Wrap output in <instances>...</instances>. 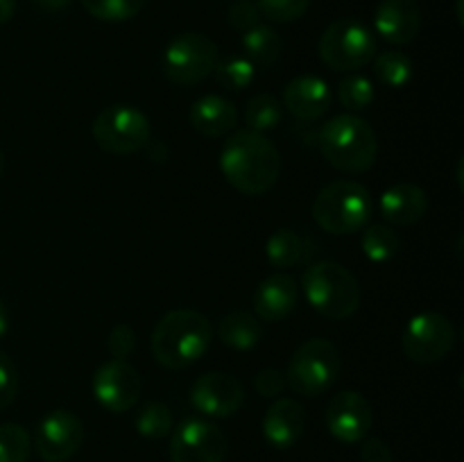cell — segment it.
Segmentation results:
<instances>
[{"label": "cell", "instance_id": "6da1fadb", "mask_svg": "<svg viewBox=\"0 0 464 462\" xmlns=\"http://www.w3.org/2000/svg\"><path fill=\"white\" fill-rule=\"evenodd\" d=\"M281 154L266 134L240 130L225 143L220 152L222 177L238 193L256 197L275 188L281 177Z\"/></svg>", "mask_w": 464, "mask_h": 462}, {"label": "cell", "instance_id": "7a4b0ae2", "mask_svg": "<svg viewBox=\"0 0 464 462\" xmlns=\"http://www.w3.org/2000/svg\"><path fill=\"white\" fill-rule=\"evenodd\" d=\"M213 326L199 311L179 308L157 322L152 331V356L166 370H184L198 362L208 351Z\"/></svg>", "mask_w": 464, "mask_h": 462}, {"label": "cell", "instance_id": "3957f363", "mask_svg": "<svg viewBox=\"0 0 464 462\" xmlns=\"http://www.w3.org/2000/svg\"><path fill=\"white\" fill-rule=\"evenodd\" d=\"M320 152L335 170L361 175L374 168L379 136L374 127L356 113H340L320 130Z\"/></svg>", "mask_w": 464, "mask_h": 462}, {"label": "cell", "instance_id": "277c9868", "mask_svg": "<svg viewBox=\"0 0 464 462\" xmlns=\"http://www.w3.org/2000/svg\"><path fill=\"white\" fill-rule=\"evenodd\" d=\"M313 220L335 236H349L362 231L374 213V199L362 184L352 179H338L326 184L313 199Z\"/></svg>", "mask_w": 464, "mask_h": 462}, {"label": "cell", "instance_id": "5b68a950", "mask_svg": "<svg viewBox=\"0 0 464 462\" xmlns=\"http://www.w3.org/2000/svg\"><path fill=\"white\" fill-rule=\"evenodd\" d=\"M302 293L313 311L326 320H349L361 308L358 279L347 267L334 261H320L306 267Z\"/></svg>", "mask_w": 464, "mask_h": 462}, {"label": "cell", "instance_id": "8992f818", "mask_svg": "<svg viewBox=\"0 0 464 462\" xmlns=\"http://www.w3.org/2000/svg\"><path fill=\"white\" fill-rule=\"evenodd\" d=\"M376 36L370 27L356 18L334 21L320 36L317 53L335 72H358L376 57Z\"/></svg>", "mask_w": 464, "mask_h": 462}, {"label": "cell", "instance_id": "52a82bcc", "mask_svg": "<svg viewBox=\"0 0 464 462\" xmlns=\"http://www.w3.org/2000/svg\"><path fill=\"white\" fill-rule=\"evenodd\" d=\"M340 351L331 340L311 338L297 347L285 370V383L295 394L320 397L340 376Z\"/></svg>", "mask_w": 464, "mask_h": 462}, {"label": "cell", "instance_id": "ba28073f", "mask_svg": "<svg viewBox=\"0 0 464 462\" xmlns=\"http://www.w3.org/2000/svg\"><path fill=\"white\" fill-rule=\"evenodd\" d=\"M91 134L100 149L116 157L140 152L152 139L150 118L131 104H111L93 118Z\"/></svg>", "mask_w": 464, "mask_h": 462}, {"label": "cell", "instance_id": "9c48e42d", "mask_svg": "<svg viewBox=\"0 0 464 462\" xmlns=\"http://www.w3.org/2000/svg\"><path fill=\"white\" fill-rule=\"evenodd\" d=\"M218 45L202 32H184L163 50L161 68L168 82L177 86H195L207 80L218 66Z\"/></svg>", "mask_w": 464, "mask_h": 462}, {"label": "cell", "instance_id": "30bf717a", "mask_svg": "<svg viewBox=\"0 0 464 462\" xmlns=\"http://www.w3.org/2000/svg\"><path fill=\"white\" fill-rule=\"evenodd\" d=\"M458 333L453 322L438 311H424L411 317L403 329V353L415 365H435L453 351Z\"/></svg>", "mask_w": 464, "mask_h": 462}, {"label": "cell", "instance_id": "8fae6325", "mask_svg": "<svg viewBox=\"0 0 464 462\" xmlns=\"http://www.w3.org/2000/svg\"><path fill=\"white\" fill-rule=\"evenodd\" d=\"M227 451L225 430L202 417L181 421L170 438V462H225Z\"/></svg>", "mask_w": 464, "mask_h": 462}, {"label": "cell", "instance_id": "7c38bea8", "mask_svg": "<svg viewBox=\"0 0 464 462\" xmlns=\"http://www.w3.org/2000/svg\"><path fill=\"white\" fill-rule=\"evenodd\" d=\"M143 380H140L139 370L127 361L102 362L93 374V397L104 410L121 415V412L131 410L139 403Z\"/></svg>", "mask_w": 464, "mask_h": 462}, {"label": "cell", "instance_id": "4fadbf2b", "mask_svg": "<svg viewBox=\"0 0 464 462\" xmlns=\"http://www.w3.org/2000/svg\"><path fill=\"white\" fill-rule=\"evenodd\" d=\"M84 444V424L71 410L48 412L36 426L34 448L44 462H66Z\"/></svg>", "mask_w": 464, "mask_h": 462}, {"label": "cell", "instance_id": "5bb4252c", "mask_svg": "<svg viewBox=\"0 0 464 462\" xmlns=\"http://www.w3.org/2000/svg\"><path fill=\"white\" fill-rule=\"evenodd\" d=\"M190 403L199 415L211 417V419H225L243 408V383L227 371H207L195 379L193 388H190Z\"/></svg>", "mask_w": 464, "mask_h": 462}, {"label": "cell", "instance_id": "9a60e30c", "mask_svg": "<svg viewBox=\"0 0 464 462\" xmlns=\"http://www.w3.org/2000/svg\"><path fill=\"white\" fill-rule=\"evenodd\" d=\"M324 419L331 438L343 444H356L370 435L372 424H374V410L361 392L343 390L331 397Z\"/></svg>", "mask_w": 464, "mask_h": 462}, {"label": "cell", "instance_id": "2e32d148", "mask_svg": "<svg viewBox=\"0 0 464 462\" xmlns=\"http://www.w3.org/2000/svg\"><path fill=\"white\" fill-rule=\"evenodd\" d=\"M281 104L297 120L315 122L329 113L331 104H334V93L322 77L299 75L288 82Z\"/></svg>", "mask_w": 464, "mask_h": 462}, {"label": "cell", "instance_id": "e0dca14e", "mask_svg": "<svg viewBox=\"0 0 464 462\" xmlns=\"http://www.w3.org/2000/svg\"><path fill=\"white\" fill-rule=\"evenodd\" d=\"M374 30L392 45H408L421 30L417 0H381L374 12Z\"/></svg>", "mask_w": 464, "mask_h": 462}, {"label": "cell", "instance_id": "ac0fdd59", "mask_svg": "<svg viewBox=\"0 0 464 462\" xmlns=\"http://www.w3.org/2000/svg\"><path fill=\"white\" fill-rule=\"evenodd\" d=\"M304 428H306V410L299 401L288 397H276L266 410L261 421L263 438L275 448H290L302 439Z\"/></svg>", "mask_w": 464, "mask_h": 462}, {"label": "cell", "instance_id": "d6986e66", "mask_svg": "<svg viewBox=\"0 0 464 462\" xmlns=\"http://www.w3.org/2000/svg\"><path fill=\"white\" fill-rule=\"evenodd\" d=\"M299 302V285L285 272L267 276L254 290L252 306L254 315L261 322H281L297 308Z\"/></svg>", "mask_w": 464, "mask_h": 462}, {"label": "cell", "instance_id": "ffe728a7", "mask_svg": "<svg viewBox=\"0 0 464 462\" xmlns=\"http://www.w3.org/2000/svg\"><path fill=\"white\" fill-rule=\"evenodd\" d=\"M379 213L390 226L415 225L429 213V195L421 186L401 181L381 193Z\"/></svg>", "mask_w": 464, "mask_h": 462}, {"label": "cell", "instance_id": "44dd1931", "mask_svg": "<svg viewBox=\"0 0 464 462\" xmlns=\"http://www.w3.org/2000/svg\"><path fill=\"white\" fill-rule=\"evenodd\" d=\"M188 120L198 134L207 136V139H222L238 122V111H236L234 102L222 95H204L190 107Z\"/></svg>", "mask_w": 464, "mask_h": 462}, {"label": "cell", "instance_id": "7402d4cb", "mask_svg": "<svg viewBox=\"0 0 464 462\" xmlns=\"http://www.w3.org/2000/svg\"><path fill=\"white\" fill-rule=\"evenodd\" d=\"M218 335H220L225 347L236 349V351H249V349L261 344L266 329L254 313L236 308L222 317L220 324H218Z\"/></svg>", "mask_w": 464, "mask_h": 462}, {"label": "cell", "instance_id": "603a6c76", "mask_svg": "<svg viewBox=\"0 0 464 462\" xmlns=\"http://www.w3.org/2000/svg\"><path fill=\"white\" fill-rule=\"evenodd\" d=\"M243 50L254 68H270L279 62L284 53V41L275 27L258 23L252 30L243 32Z\"/></svg>", "mask_w": 464, "mask_h": 462}, {"label": "cell", "instance_id": "cb8c5ba5", "mask_svg": "<svg viewBox=\"0 0 464 462\" xmlns=\"http://www.w3.org/2000/svg\"><path fill=\"white\" fill-rule=\"evenodd\" d=\"M361 249L372 263H388L401 249L397 231L390 225H367L361 236Z\"/></svg>", "mask_w": 464, "mask_h": 462}, {"label": "cell", "instance_id": "d4e9b609", "mask_svg": "<svg viewBox=\"0 0 464 462\" xmlns=\"http://www.w3.org/2000/svg\"><path fill=\"white\" fill-rule=\"evenodd\" d=\"M284 120V104L272 93H258L245 104V122L247 130L266 134V131L276 130Z\"/></svg>", "mask_w": 464, "mask_h": 462}, {"label": "cell", "instance_id": "484cf974", "mask_svg": "<svg viewBox=\"0 0 464 462\" xmlns=\"http://www.w3.org/2000/svg\"><path fill=\"white\" fill-rule=\"evenodd\" d=\"M266 256L276 270L297 265L304 256V238L293 229H276L266 243Z\"/></svg>", "mask_w": 464, "mask_h": 462}, {"label": "cell", "instance_id": "4316f807", "mask_svg": "<svg viewBox=\"0 0 464 462\" xmlns=\"http://www.w3.org/2000/svg\"><path fill=\"white\" fill-rule=\"evenodd\" d=\"M412 72H415L412 59L399 50H388L374 57L376 80L390 89H403L412 80Z\"/></svg>", "mask_w": 464, "mask_h": 462}, {"label": "cell", "instance_id": "83f0119b", "mask_svg": "<svg viewBox=\"0 0 464 462\" xmlns=\"http://www.w3.org/2000/svg\"><path fill=\"white\" fill-rule=\"evenodd\" d=\"M134 426L139 435H143L145 439H163L175 428V419H172V412L166 403L148 401L136 412Z\"/></svg>", "mask_w": 464, "mask_h": 462}, {"label": "cell", "instance_id": "f1b7e54d", "mask_svg": "<svg viewBox=\"0 0 464 462\" xmlns=\"http://www.w3.org/2000/svg\"><path fill=\"white\" fill-rule=\"evenodd\" d=\"M376 98L374 82L370 77L361 75V72H352V75L343 77L338 84V102L343 104L347 111H362L370 107Z\"/></svg>", "mask_w": 464, "mask_h": 462}, {"label": "cell", "instance_id": "f546056e", "mask_svg": "<svg viewBox=\"0 0 464 462\" xmlns=\"http://www.w3.org/2000/svg\"><path fill=\"white\" fill-rule=\"evenodd\" d=\"M82 7L104 23H125L143 9L145 0H80Z\"/></svg>", "mask_w": 464, "mask_h": 462}, {"label": "cell", "instance_id": "4dcf8cb0", "mask_svg": "<svg viewBox=\"0 0 464 462\" xmlns=\"http://www.w3.org/2000/svg\"><path fill=\"white\" fill-rule=\"evenodd\" d=\"M30 451V433L21 424H0V462H27Z\"/></svg>", "mask_w": 464, "mask_h": 462}, {"label": "cell", "instance_id": "1f68e13d", "mask_svg": "<svg viewBox=\"0 0 464 462\" xmlns=\"http://www.w3.org/2000/svg\"><path fill=\"white\" fill-rule=\"evenodd\" d=\"M213 72H216L218 82L231 91L247 89L254 82V77H256V68H254V63L247 57H229L225 62H218Z\"/></svg>", "mask_w": 464, "mask_h": 462}, {"label": "cell", "instance_id": "d6a6232c", "mask_svg": "<svg viewBox=\"0 0 464 462\" xmlns=\"http://www.w3.org/2000/svg\"><path fill=\"white\" fill-rule=\"evenodd\" d=\"M258 12L272 23H293L311 7V0H258Z\"/></svg>", "mask_w": 464, "mask_h": 462}, {"label": "cell", "instance_id": "836d02e7", "mask_svg": "<svg viewBox=\"0 0 464 462\" xmlns=\"http://www.w3.org/2000/svg\"><path fill=\"white\" fill-rule=\"evenodd\" d=\"M107 349L116 361H127L136 349V333L130 324H116L109 331Z\"/></svg>", "mask_w": 464, "mask_h": 462}, {"label": "cell", "instance_id": "e575fe53", "mask_svg": "<svg viewBox=\"0 0 464 462\" xmlns=\"http://www.w3.org/2000/svg\"><path fill=\"white\" fill-rule=\"evenodd\" d=\"M18 394V370L7 353L0 351V410L12 406Z\"/></svg>", "mask_w": 464, "mask_h": 462}, {"label": "cell", "instance_id": "d590c367", "mask_svg": "<svg viewBox=\"0 0 464 462\" xmlns=\"http://www.w3.org/2000/svg\"><path fill=\"white\" fill-rule=\"evenodd\" d=\"M227 21H229V25L234 27V30L247 32L258 25L261 12H258L256 5L249 3V0H236L229 7V12H227Z\"/></svg>", "mask_w": 464, "mask_h": 462}, {"label": "cell", "instance_id": "8d00e7d4", "mask_svg": "<svg viewBox=\"0 0 464 462\" xmlns=\"http://www.w3.org/2000/svg\"><path fill=\"white\" fill-rule=\"evenodd\" d=\"M285 388H288L285 374L276 367H266V370L254 376V390L266 399H276L279 394H284Z\"/></svg>", "mask_w": 464, "mask_h": 462}, {"label": "cell", "instance_id": "74e56055", "mask_svg": "<svg viewBox=\"0 0 464 462\" xmlns=\"http://www.w3.org/2000/svg\"><path fill=\"white\" fill-rule=\"evenodd\" d=\"M361 460L362 462H394V456H392V448L388 447L385 439L370 438L362 442Z\"/></svg>", "mask_w": 464, "mask_h": 462}, {"label": "cell", "instance_id": "f35d334b", "mask_svg": "<svg viewBox=\"0 0 464 462\" xmlns=\"http://www.w3.org/2000/svg\"><path fill=\"white\" fill-rule=\"evenodd\" d=\"M145 152H148V157L152 159V161H166L168 159V148L161 143V140H148V145H145Z\"/></svg>", "mask_w": 464, "mask_h": 462}, {"label": "cell", "instance_id": "ab89813d", "mask_svg": "<svg viewBox=\"0 0 464 462\" xmlns=\"http://www.w3.org/2000/svg\"><path fill=\"white\" fill-rule=\"evenodd\" d=\"M34 5L44 12H62V9H68L71 0H34Z\"/></svg>", "mask_w": 464, "mask_h": 462}, {"label": "cell", "instance_id": "60d3db41", "mask_svg": "<svg viewBox=\"0 0 464 462\" xmlns=\"http://www.w3.org/2000/svg\"><path fill=\"white\" fill-rule=\"evenodd\" d=\"M14 12H16V0H0V25H5Z\"/></svg>", "mask_w": 464, "mask_h": 462}, {"label": "cell", "instance_id": "b9f144b4", "mask_svg": "<svg viewBox=\"0 0 464 462\" xmlns=\"http://www.w3.org/2000/svg\"><path fill=\"white\" fill-rule=\"evenodd\" d=\"M9 331V311H7V303H5V299L0 297V340L7 335Z\"/></svg>", "mask_w": 464, "mask_h": 462}, {"label": "cell", "instance_id": "7bdbcfd3", "mask_svg": "<svg viewBox=\"0 0 464 462\" xmlns=\"http://www.w3.org/2000/svg\"><path fill=\"white\" fill-rule=\"evenodd\" d=\"M3 172H5V154L3 149H0V177H3Z\"/></svg>", "mask_w": 464, "mask_h": 462}]
</instances>
